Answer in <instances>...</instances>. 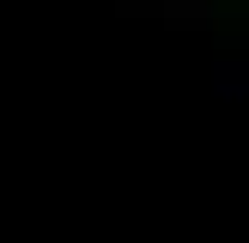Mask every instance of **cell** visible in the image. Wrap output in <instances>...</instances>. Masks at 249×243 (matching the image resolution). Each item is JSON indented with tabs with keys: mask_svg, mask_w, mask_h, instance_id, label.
<instances>
[{
	"mask_svg": "<svg viewBox=\"0 0 249 243\" xmlns=\"http://www.w3.org/2000/svg\"><path fill=\"white\" fill-rule=\"evenodd\" d=\"M213 97L219 104H249V55H219L213 61Z\"/></svg>",
	"mask_w": 249,
	"mask_h": 243,
	"instance_id": "7a4b0ae2",
	"label": "cell"
},
{
	"mask_svg": "<svg viewBox=\"0 0 249 243\" xmlns=\"http://www.w3.org/2000/svg\"><path fill=\"white\" fill-rule=\"evenodd\" d=\"M116 18H146V24H164V31H207V36H219L231 24V12L213 6V0H116Z\"/></svg>",
	"mask_w": 249,
	"mask_h": 243,
	"instance_id": "6da1fadb",
	"label": "cell"
}]
</instances>
